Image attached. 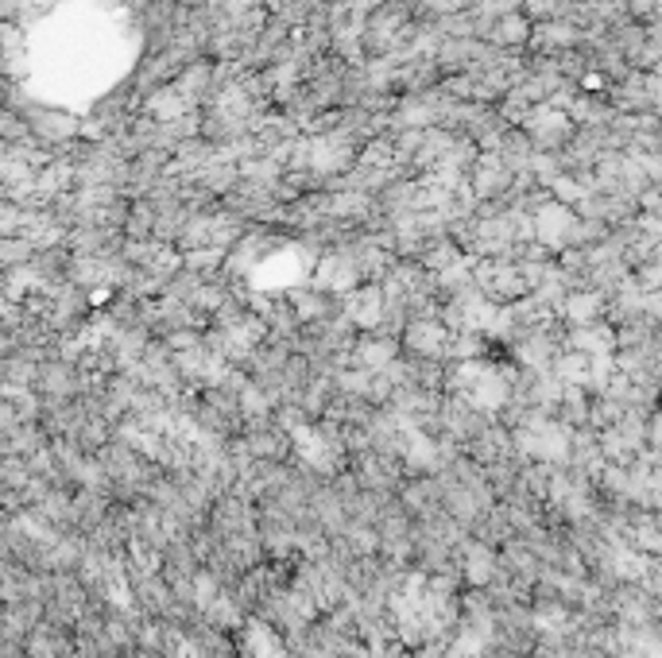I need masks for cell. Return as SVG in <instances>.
<instances>
[{
	"mask_svg": "<svg viewBox=\"0 0 662 658\" xmlns=\"http://www.w3.org/2000/svg\"><path fill=\"white\" fill-rule=\"evenodd\" d=\"M507 182H512V167H507V159L484 156L481 167H476V175H473V190H476V197H492V194H500Z\"/></svg>",
	"mask_w": 662,
	"mask_h": 658,
	"instance_id": "obj_6",
	"label": "cell"
},
{
	"mask_svg": "<svg viewBox=\"0 0 662 658\" xmlns=\"http://www.w3.org/2000/svg\"><path fill=\"white\" fill-rule=\"evenodd\" d=\"M647 589H651L655 596H662V558L655 562V570H651V577H647Z\"/></svg>",
	"mask_w": 662,
	"mask_h": 658,
	"instance_id": "obj_12",
	"label": "cell"
},
{
	"mask_svg": "<svg viewBox=\"0 0 662 658\" xmlns=\"http://www.w3.org/2000/svg\"><path fill=\"white\" fill-rule=\"evenodd\" d=\"M341 318H349L357 329H380L383 318H388V295H383V287H368V290L345 295Z\"/></svg>",
	"mask_w": 662,
	"mask_h": 658,
	"instance_id": "obj_3",
	"label": "cell"
},
{
	"mask_svg": "<svg viewBox=\"0 0 662 658\" xmlns=\"http://www.w3.org/2000/svg\"><path fill=\"white\" fill-rule=\"evenodd\" d=\"M527 132H531L543 147H554V144H558L562 136L569 132V125H565L562 113H554V109H535V113L527 116Z\"/></svg>",
	"mask_w": 662,
	"mask_h": 658,
	"instance_id": "obj_7",
	"label": "cell"
},
{
	"mask_svg": "<svg viewBox=\"0 0 662 658\" xmlns=\"http://www.w3.org/2000/svg\"><path fill=\"white\" fill-rule=\"evenodd\" d=\"M577 35L569 32V27H558V24H543L538 27V43H558V47H565V43H574Z\"/></svg>",
	"mask_w": 662,
	"mask_h": 658,
	"instance_id": "obj_11",
	"label": "cell"
},
{
	"mask_svg": "<svg viewBox=\"0 0 662 658\" xmlns=\"http://www.w3.org/2000/svg\"><path fill=\"white\" fill-rule=\"evenodd\" d=\"M461 573H465V581L473 589H488L492 581H496V573H500L496 546H488L481 539H469L465 546H461Z\"/></svg>",
	"mask_w": 662,
	"mask_h": 658,
	"instance_id": "obj_4",
	"label": "cell"
},
{
	"mask_svg": "<svg viewBox=\"0 0 662 658\" xmlns=\"http://www.w3.org/2000/svg\"><path fill=\"white\" fill-rule=\"evenodd\" d=\"M616 345H620V338H616V329H608V326H577L569 333V349H574V353H585V357H612Z\"/></svg>",
	"mask_w": 662,
	"mask_h": 658,
	"instance_id": "obj_5",
	"label": "cell"
},
{
	"mask_svg": "<svg viewBox=\"0 0 662 658\" xmlns=\"http://www.w3.org/2000/svg\"><path fill=\"white\" fill-rule=\"evenodd\" d=\"M655 264H658V268H662V252H658V259H655Z\"/></svg>",
	"mask_w": 662,
	"mask_h": 658,
	"instance_id": "obj_13",
	"label": "cell"
},
{
	"mask_svg": "<svg viewBox=\"0 0 662 658\" xmlns=\"http://www.w3.org/2000/svg\"><path fill=\"white\" fill-rule=\"evenodd\" d=\"M190 105H194V97L182 94L178 86H171V89H159V94L148 101V109H151L156 120H175V116H187Z\"/></svg>",
	"mask_w": 662,
	"mask_h": 658,
	"instance_id": "obj_8",
	"label": "cell"
},
{
	"mask_svg": "<svg viewBox=\"0 0 662 658\" xmlns=\"http://www.w3.org/2000/svg\"><path fill=\"white\" fill-rule=\"evenodd\" d=\"M600 295L596 290H581V295H569L565 299V306H562V314L574 321V326H593L596 321V314H600Z\"/></svg>",
	"mask_w": 662,
	"mask_h": 658,
	"instance_id": "obj_9",
	"label": "cell"
},
{
	"mask_svg": "<svg viewBox=\"0 0 662 658\" xmlns=\"http://www.w3.org/2000/svg\"><path fill=\"white\" fill-rule=\"evenodd\" d=\"M496 43H523L527 39V20L515 16V12H507V16L496 20V32H492Z\"/></svg>",
	"mask_w": 662,
	"mask_h": 658,
	"instance_id": "obj_10",
	"label": "cell"
},
{
	"mask_svg": "<svg viewBox=\"0 0 662 658\" xmlns=\"http://www.w3.org/2000/svg\"><path fill=\"white\" fill-rule=\"evenodd\" d=\"M450 341H453V329H445L434 318H411L403 326V349L419 360L450 357Z\"/></svg>",
	"mask_w": 662,
	"mask_h": 658,
	"instance_id": "obj_2",
	"label": "cell"
},
{
	"mask_svg": "<svg viewBox=\"0 0 662 658\" xmlns=\"http://www.w3.org/2000/svg\"><path fill=\"white\" fill-rule=\"evenodd\" d=\"M531 233L538 237L543 248H569V244H581V221H577V213L569 206L546 202L543 209L535 213Z\"/></svg>",
	"mask_w": 662,
	"mask_h": 658,
	"instance_id": "obj_1",
	"label": "cell"
}]
</instances>
